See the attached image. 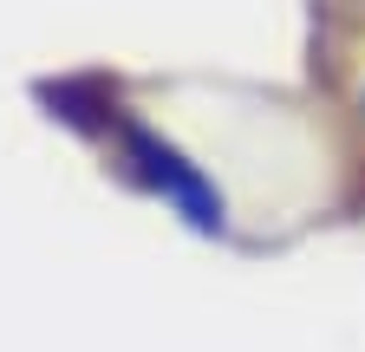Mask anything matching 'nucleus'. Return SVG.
<instances>
[{
	"mask_svg": "<svg viewBox=\"0 0 365 352\" xmlns=\"http://www.w3.org/2000/svg\"><path fill=\"white\" fill-rule=\"evenodd\" d=\"M359 111H365V78H359Z\"/></svg>",
	"mask_w": 365,
	"mask_h": 352,
	"instance_id": "f257e3e1",
	"label": "nucleus"
}]
</instances>
